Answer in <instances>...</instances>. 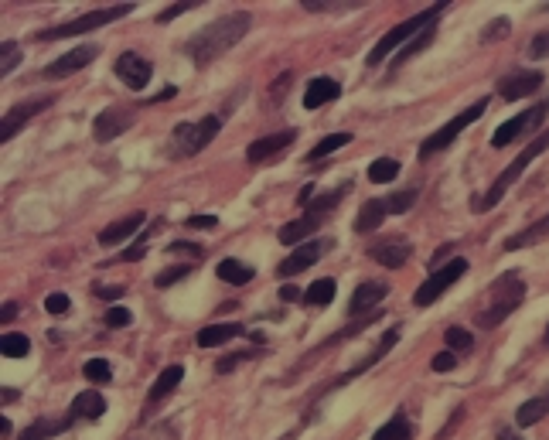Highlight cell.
Here are the masks:
<instances>
[{
    "label": "cell",
    "instance_id": "1",
    "mask_svg": "<svg viewBox=\"0 0 549 440\" xmlns=\"http://www.w3.org/2000/svg\"><path fill=\"white\" fill-rule=\"evenodd\" d=\"M249 28H253V14H249V11L222 14V18H215L212 24H205L198 35H191L185 41V55L198 65V69H205V65L215 62V58L226 55L229 48H236L239 41L249 35Z\"/></svg>",
    "mask_w": 549,
    "mask_h": 440
},
{
    "label": "cell",
    "instance_id": "2",
    "mask_svg": "<svg viewBox=\"0 0 549 440\" xmlns=\"http://www.w3.org/2000/svg\"><path fill=\"white\" fill-rule=\"evenodd\" d=\"M529 287L526 280H522L519 270H505L502 277L495 280L492 287L485 290V297H481L478 304V325L481 328H498L505 318H512L515 311L526 301Z\"/></svg>",
    "mask_w": 549,
    "mask_h": 440
},
{
    "label": "cell",
    "instance_id": "3",
    "mask_svg": "<svg viewBox=\"0 0 549 440\" xmlns=\"http://www.w3.org/2000/svg\"><path fill=\"white\" fill-rule=\"evenodd\" d=\"M447 7H451V4H430L427 11L413 14V18H406L403 24H396L393 31H386V35L376 41V48L369 52V58H365V65H372V69H376V65H382L389 55L396 52L399 45H406V41H410L413 35H423V31H427L430 24H437V18L447 11Z\"/></svg>",
    "mask_w": 549,
    "mask_h": 440
},
{
    "label": "cell",
    "instance_id": "4",
    "mask_svg": "<svg viewBox=\"0 0 549 440\" xmlns=\"http://www.w3.org/2000/svg\"><path fill=\"white\" fill-rule=\"evenodd\" d=\"M222 116H198V120H181L171 130V157H195L219 137Z\"/></svg>",
    "mask_w": 549,
    "mask_h": 440
},
{
    "label": "cell",
    "instance_id": "5",
    "mask_svg": "<svg viewBox=\"0 0 549 440\" xmlns=\"http://www.w3.org/2000/svg\"><path fill=\"white\" fill-rule=\"evenodd\" d=\"M546 147H549V130H546L543 137H536V140H532V144H526V151H522V154L515 157V161L509 164V168H505L502 174H498V178L492 181V188H488V192L481 195V202L474 205V209H478V212H492L495 205L502 202L505 195H509V188L515 185V181H519L522 174H526L529 164L536 161L539 154H546Z\"/></svg>",
    "mask_w": 549,
    "mask_h": 440
},
{
    "label": "cell",
    "instance_id": "6",
    "mask_svg": "<svg viewBox=\"0 0 549 440\" xmlns=\"http://www.w3.org/2000/svg\"><path fill=\"white\" fill-rule=\"evenodd\" d=\"M133 7H137V4H116V7H103V11H89V14H82V18H76V21H65V24H55V28L38 31L35 38H38V41H58V38L93 35V31H96V28H103V24L127 18Z\"/></svg>",
    "mask_w": 549,
    "mask_h": 440
},
{
    "label": "cell",
    "instance_id": "7",
    "mask_svg": "<svg viewBox=\"0 0 549 440\" xmlns=\"http://www.w3.org/2000/svg\"><path fill=\"white\" fill-rule=\"evenodd\" d=\"M485 110H488V99H474V103L468 106V110H461V113L454 116V120H447L444 127L437 130V134H430L427 140H423V147H420V161H427V157H434L437 151H447V147H451L454 140L471 127V123H478L481 116H485Z\"/></svg>",
    "mask_w": 549,
    "mask_h": 440
},
{
    "label": "cell",
    "instance_id": "8",
    "mask_svg": "<svg viewBox=\"0 0 549 440\" xmlns=\"http://www.w3.org/2000/svg\"><path fill=\"white\" fill-rule=\"evenodd\" d=\"M464 273H468V260H464V256H454V260H447L444 270H434L417 287V294H413V304H417V307H430L434 301H440V297H444L447 290H451L457 280L464 277Z\"/></svg>",
    "mask_w": 549,
    "mask_h": 440
},
{
    "label": "cell",
    "instance_id": "9",
    "mask_svg": "<svg viewBox=\"0 0 549 440\" xmlns=\"http://www.w3.org/2000/svg\"><path fill=\"white\" fill-rule=\"evenodd\" d=\"M546 113H549V99H543V103H536L532 110H526V113H519V116H512V120H505L502 127L495 130L492 134V147L495 151H502V147H509V144H515L522 134H529L532 127H539V123L546 120Z\"/></svg>",
    "mask_w": 549,
    "mask_h": 440
},
{
    "label": "cell",
    "instance_id": "10",
    "mask_svg": "<svg viewBox=\"0 0 549 440\" xmlns=\"http://www.w3.org/2000/svg\"><path fill=\"white\" fill-rule=\"evenodd\" d=\"M52 103H55V96H38V99H24V103L11 106V110L4 113V120H0V144H7V140L18 137L21 130L28 127L38 113H45Z\"/></svg>",
    "mask_w": 549,
    "mask_h": 440
},
{
    "label": "cell",
    "instance_id": "11",
    "mask_svg": "<svg viewBox=\"0 0 549 440\" xmlns=\"http://www.w3.org/2000/svg\"><path fill=\"white\" fill-rule=\"evenodd\" d=\"M328 249H335V239L324 236V239H311V243H301L290 256H284V263L277 267V277H297V273H304L307 267H314V263L321 260Z\"/></svg>",
    "mask_w": 549,
    "mask_h": 440
},
{
    "label": "cell",
    "instance_id": "12",
    "mask_svg": "<svg viewBox=\"0 0 549 440\" xmlns=\"http://www.w3.org/2000/svg\"><path fill=\"white\" fill-rule=\"evenodd\" d=\"M113 76L123 82L127 89H147V82H151L154 76V65L147 62L144 55H137V52H123L120 58H116V65H113Z\"/></svg>",
    "mask_w": 549,
    "mask_h": 440
},
{
    "label": "cell",
    "instance_id": "13",
    "mask_svg": "<svg viewBox=\"0 0 549 440\" xmlns=\"http://www.w3.org/2000/svg\"><path fill=\"white\" fill-rule=\"evenodd\" d=\"M99 58V45H79V48H72V52H65L62 58H55L52 65H45V79H69V76H76L79 69H86V65H93Z\"/></svg>",
    "mask_w": 549,
    "mask_h": 440
},
{
    "label": "cell",
    "instance_id": "14",
    "mask_svg": "<svg viewBox=\"0 0 549 440\" xmlns=\"http://www.w3.org/2000/svg\"><path fill=\"white\" fill-rule=\"evenodd\" d=\"M546 82V76L539 69H519L512 72V76H505L498 82V96L505 99V103H515V99H526L532 93H539V86Z\"/></svg>",
    "mask_w": 549,
    "mask_h": 440
},
{
    "label": "cell",
    "instance_id": "15",
    "mask_svg": "<svg viewBox=\"0 0 549 440\" xmlns=\"http://www.w3.org/2000/svg\"><path fill=\"white\" fill-rule=\"evenodd\" d=\"M130 127H133V110H127V106H106V110L93 120V137L99 144H106V140H116L120 134H127Z\"/></svg>",
    "mask_w": 549,
    "mask_h": 440
},
{
    "label": "cell",
    "instance_id": "16",
    "mask_svg": "<svg viewBox=\"0 0 549 440\" xmlns=\"http://www.w3.org/2000/svg\"><path fill=\"white\" fill-rule=\"evenodd\" d=\"M294 140H297V130H284V134H270V137L253 140V144L246 147V161H249V164H266V161H273V157L287 154Z\"/></svg>",
    "mask_w": 549,
    "mask_h": 440
},
{
    "label": "cell",
    "instance_id": "17",
    "mask_svg": "<svg viewBox=\"0 0 549 440\" xmlns=\"http://www.w3.org/2000/svg\"><path fill=\"white\" fill-rule=\"evenodd\" d=\"M410 243H406V239H376V243L369 246V256L376 263H382V267H389V270H399L403 267L406 260H410Z\"/></svg>",
    "mask_w": 549,
    "mask_h": 440
},
{
    "label": "cell",
    "instance_id": "18",
    "mask_svg": "<svg viewBox=\"0 0 549 440\" xmlns=\"http://www.w3.org/2000/svg\"><path fill=\"white\" fill-rule=\"evenodd\" d=\"M147 222V215L144 212H130L127 219H116V222H110V226H106L103 232H99V246H120V243H127V239L133 236V232H137L140 226H144Z\"/></svg>",
    "mask_w": 549,
    "mask_h": 440
},
{
    "label": "cell",
    "instance_id": "19",
    "mask_svg": "<svg viewBox=\"0 0 549 440\" xmlns=\"http://www.w3.org/2000/svg\"><path fill=\"white\" fill-rule=\"evenodd\" d=\"M386 294H389V284H386V280H365V284L355 287L352 301H348V314L372 311V307H376Z\"/></svg>",
    "mask_w": 549,
    "mask_h": 440
},
{
    "label": "cell",
    "instance_id": "20",
    "mask_svg": "<svg viewBox=\"0 0 549 440\" xmlns=\"http://www.w3.org/2000/svg\"><path fill=\"white\" fill-rule=\"evenodd\" d=\"M321 215H311V212H304L301 219H294V222H287L284 229H280V243L284 246H301L307 243V239L314 236V232L321 229Z\"/></svg>",
    "mask_w": 549,
    "mask_h": 440
},
{
    "label": "cell",
    "instance_id": "21",
    "mask_svg": "<svg viewBox=\"0 0 549 440\" xmlns=\"http://www.w3.org/2000/svg\"><path fill=\"white\" fill-rule=\"evenodd\" d=\"M72 413L69 417H38L31 427H24L21 434H18V440H52V437H58V434H65V430L72 427Z\"/></svg>",
    "mask_w": 549,
    "mask_h": 440
},
{
    "label": "cell",
    "instance_id": "22",
    "mask_svg": "<svg viewBox=\"0 0 549 440\" xmlns=\"http://www.w3.org/2000/svg\"><path fill=\"white\" fill-rule=\"evenodd\" d=\"M338 96H341L338 82L328 79V76H318V79L307 82V89H304V110H318V106H324V103H335Z\"/></svg>",
    "mask_w": 549,
    "mask_h": 440
},
{
    "label": "cell",
    "instance_id": "23",
    "mask_svg": "<svg viewBox=\"0 0 549 440\" xmlns=\"http://www.w3.org/2000/svg\"><path fill=\"white\" fill-rule=\"evenodd\" d=\"M72 417L76 420H99L106 413V400H103V393H96V389H86V393H79L76 400H72Z\"/></svg>",
    "mask_w": 549,
    "mask_h": 440
},
{
    "label": "cell",
    "instance_id": "24",
    "mask_svg": "<svg viewBox=\"0 0 549 440\" xmlns=\"http://www.w3.org/2000/svg\"><path fill=\"white\" fill-rule=\"evenodd\" d=\"M386 215H389L386 198H369L359 209V215H355V232H376L386 222Z\"/></svg>",
    "mask_w": 549,
    "mask_h": 440
},
{
    "label": "cell",
    "instance_id": "25",
    "mask_svg": "<svg viewBox=\"0 0 549 440\" xmlns=\"http://www.w3.org/2000/svg\"><path fill=\"white\" fill-rule=\"evenodd\" d=\"M543 239H549V215H543L539 222H532V226H526L522 232H515V236L505 239V249H509V253H515V249L536 246V243H543Z\"/></svg>",
    "mask_w": 549,
    "mask_h": 440
},
{
    "label": "cell",
    "instance_id": "26",
    "mask_svg": "<svg viewBox=\"0 0 549 440\" xmlns=\"http://www.w3.org/2000/svg\"><path fill=\"white\" fill-rule=\"evenodd\" d=\"M543 417H549V389L539 396H532L515 410V427H532V423H539Z\"/></svg>",
    "mask_w": 549,
    "mask_h": 440
},
{
    "label": "cell",
    "instance_id": "27",
    "mask_svg": "<svg viewBox=\"0 0 549 440\" xmlns=\"http://www.w3.org/2000/svg\"><path fill=\"white\" fill-rule=\"evenodd\" d=\"M239 335H243V325H209V328L198 331L195 342H198V348H219Z\"/></svg>",
    "mask_w": 549,
    "mask_h": 440
},
{
    "label": "cell",
    "instance_id": "28",
    "mask_svg": "<svg viewBox=\"0 0 549 440\" xmlns=\"http://www.w3.org/2000/svg\"><path fill=\"white\" fill-rule=\"evenodd\" d=\"M181 379H185V369H181V365H168V369H164L161 376L154 379V386H151V393H147V400L161 403L164 396H171L174 389L181 386Z\"/></svg>",
    "mask_w": 549,
    "mask_h": 440
},
{
    "label": "cell",
    "instance_id": "29",
    "mask_svg": "<svg viewBox=\"0 0 549 440\" xmlns=\"http://www.w3.org/2000/svg\"><path fill=\"white\" fill-rule=\"evenodd\" d=\"M215 273H219V280H226V284H232V287H243V284H249V280H256V270L249 267V263H243V260H222L219 267H215Z\"/></svg>",
    "mask_w": 549,
    "mask_h": 440
},
{
    "label": "cell",
    "instance_id": "30",
    "mask_svg": "<svg viewBox=\"0 0 549 440\" xmlns=\"http://www.w3.org/2000/svg\"><path fill=\"white\" fill-rule=\"evenodd\" d=\"M372 440H413V423H410V417H403V413L389 417V423H382L376 434H372Z\"/></svg>",
    "mask_w": 549,
    "mask_h": 440
},
{
    "label": "cell",
    "instance_id": "31",
    "mask_svg": "<svg viewBox=\"0 0 549 440\" xmlns=\"http://www.w3.org/2000/svg\"><path fill=\"white\" fill-rule=\"evenodd\" d=\"M335 294H338V284H335V280H331V277L314 280V284L304 290V304H311V307H324V304L335 301Z\"/></svg>",
    "mask_w": 549,
    "mask_h": 440
},
{
    "label": "cell",
    "instance_id": "32",
    "mask_svg": "<svg viewBox=\"0 0 549 440\" xmlns=\"http://www.w3.org/2000/svg\"><path fill=\"white\" fill-rule=\"evenodd\" d=\"M399 174V161H393V157H376V161L369 164V181L372 185H389Z\"/></svg>",
    "mask_w": 549,
    "mask_h": 440
},
{
    "label": "cell",
    "instance_id": "33",
    "mask_svg": "<svg viewBox=\"0 0 549 440\" xmlns=\"http://www.w3.org/2000/svg\"><path fill=\"white\" fill-rule=\"evenodd\" d=\"M82 376L96 386H106L113 379V365H110V359H89L86 365H82Z\"/></svg>",
    "mask_w": 549,
    "mask_h": 440
},
{
    "label": "cell",
    "instance_id": "34",
    "mask_svg": "<svg viewBox=\"0 0 549 440\" xmlns=\"http://www.w3.org/2000/svg\"><path fill=\"white\" fill-rule=\"evenodd\" d=\"M345 144H352V134H328L318 147H314L311 154H307V161H321V157H328V154L341 151Z\"/></svg>",
    "mask_w": 549,
    "mask_h": 440
},
{
    "label": "cell",
    "instance_id": "35",
    "mask_svg": "<svg viewBox=\"0 0 549 440\" xmlns=\"http://www.w3.org/2000/svg\"><path fill=\"white\" fill-rule=\"evenodd\" d=\"M0 352H4V359H24V355L31 352V342H28V335H4L0 338Z\"/></svg>",
    "mask_w": 549,
    "mask_h": 440
},
{
    "label": "cell",
    "instance_id": "36",
    "mask_svg": "<svg viewBox=\"0 0 549 440\" xmlns=\"http://www.w3.org/2000/svg\"><path fill=\"white\" fill-rule=\"evenodd\" d=\"M304 11L321 14V11H359V0H304Z\"/></svg>",
    "mask_w": 549,
    "mask_h": 440
},
{
    "label": "cell",
    "instance_id": "37",
    "mask_svg": "<svg viewBox=\"0 0 549 440\" xmlns=\"http://www.w3.org/2000/svg\"><path fill=\"white\" fill-rule=\"evenodd\" d=\"M18 65H21V45L18 41H4V45H0V76L7 79Z\"/></svg>",
    "mask_w": 549,
    "mask_h": 440
},
{
    "label": "cell",
    "instance_id": "38",
    "mask_svg": "<svg viewBox=\"0 0 549 440\" xmlns=\"http://www.w3.org/2000/svg\"><path fill=\"white\" fill-rule=\"evenodd\" d=\"M434 35H437V24H430V28H427V31H423V35H420V38H413V41H410V45H406V48H403V52H399V55H396V62H393V65H406V62H410V58H413V55H417V52H423V48H427V45H430V41H434Z\"/></svg>",
    "mask_w": 549,
    "mask_h": 440
},
{
    "label": "cell",
    "instance_id": "39",
    "mask_svg": "<svg viewBox=\"0 0 549 440\" xmlns=\"http://www.w3.org/2000/svg\"><path fill=\"white\" fill-rule=\"evenodd\" d=\"M417 198H420L417 188H406V192H396V195L386 198V209H389V215H403L417 205Z\"/></svg>",
    "mask_w": 549,
    "mask_h": 440
},
{
    "label": "cell",
    "instance_id": "40",
    "mask_svg": "<svg viewBox=\"0 0 549 440\" xmlns=\"http://www.w3.org/2000/svg\"><path fill=\"white\" fill-rule=\"evenodd\" d=\"M157 229H161V222H154V226H147L144 239H137V243H133V246L127 249V253L116 256V260H120V263H137V260H144V253H147V239H151Z\"/></svg>",
    "mask_w": 549,
    "mask_h": 440
},
{
    "label": "cell",
    "instance_id": "41",
    "mask_svg": "<svg viewBox=\"0 0 549 440\" xmlns=\"http://www.w3.org/2000/svg\"><path fill=\"white\" fill-rule=\"evenodd\" d=\"M188 273H191V267H188V263H181V267H168V270H161V273H157V277H154V284L164 290V287L178 284L181 277H188Z\"/></svg>",
    "mask_w": 549,
    "mask_h": 440
},
{
    "label": "cell",
    "instance_id": "42",
    "mask_svg": "<svg viewBox=\"0 0 549 440\" xmlns=\"http://www.w3.org/2000/svg\"><path fill=\"white\" fill-rule=\"evenodd\" d=\"M447 345H451L454 352H468V348L474 345V335L464 328H447Z\"/></svg>",
    "mask_w": 549,
    "mask_h": 440
},
{
    "label": "cell",
    "instance_id": "43",
    "mask_svg": "<svg viewBox=\"0 0 549 440\" xmlns=\"http://www.w3.org/2000/svg\"><path fill=\"white\" fill-rule=\"evenodd\" d=\"M509 31H512L509 18H495L485 31H481V38H485V41H502V38H509Z\"/></svg>",
    "mask_w": 549,
    "mask_h": 440
},
{
    "label": "cell",
    "instance_id": "44",
    "mask_svg": "<svg viewBox=\"0 0 549 440\" xmlns=\"http://www.w3.org/2000/svg\"><path fill=\"white\" fill-rule=\"evenodd\" d=\"M133 321V314L127 311V307H110V311H106V328H127Z\"/></svg>",
    "mask_w": 549,
    "mask_h": 440
},
{
    "label": "cell",
    "instance_id": "45",
    "mask_svg": "<svg viewBox=\"0 0 549 440\" xmlns=\"http://www.w3.org/2000/svg\"><path fill=\"white\" fill-rule=\"evenodd\" d=\"M191 7H198L195 0H181V4H171L168 11L157 14V24H168V21H174V18H181V14H188Z\"/></svg>",
    "mask_w": 549,
    "mask_h": 440
},
{
    "label": "cell",
    "instance_id": "46",
    "mask_svg": "<svg viewBox=\"0 0 549 440\" xmlns=\"http://www.w3.org/2000/svg\"><path fill=\"white\" fill-rule=\"evenodd\" d=\"M69 307H72L69 294H48L45 297V311L48 314H69Z\"/></svg>",
    "mask_w": 549,
    "mask_h": 440
},
{
    "label": "cell",
    "instance_id": "47",
    "mask_svg": "<svg viewBox=\"0 0 549 440\" xmlns=\"http://www.w3.org/2000/svg\"><path fill=\"white\" fill-rule=\"evenodd\" d=\"M430 369L434 372H454L457 369V355L454 352H437L434 359H430Z\"/></svg>",
    "mask_w": 549,
    "mask_h": 440
},
{
    "label": "cell",
    "instance_id": "48",
    "mask_svg": "<svg viewBox=\"0 0 549 440\" xmlns=\"http://www.w3.org/2000/svg\"><path fill=\"white\" fill-rule=\"evenodd\" d=\"M529 55H532V58H546V55H549V31H539V35L532 38Z\"/></svg>",
    "mask_w": 549,
    "mask_h": 440
},
{
    "label": "cell",
    "instance_id": "49",
    "mask_svg": "<svg viewBox=\"0 0 549 440\" xmlns=\"http://www.w3.org/2000/svg\"><path fill=\"white\" fill-rule=\"evenodd\" d=\"M168 253H185V256H191V260H202L205 249H202V246H195V243H171Z\"/></svg>",
    "mask_w": 549,
    "mask_h": 440
},
{
    "label": "cell",
    "instance_id": "50",
    "mask_svg": "<svg viewBox=\"0 0 549 440\" xmlns=\"http://www.w3.org/2000/svg\"><path fill=\"white\" fill-rule=\"evenodd\" d=\"M185 226L188 229H215V226H219V219H215V215H191Z\"/></svg>",
    "mask_w": 549,
    "mask_h": 440
},
{
    "label": "cell",
    "instance_id": "51",
    "mask_svg": "<svg viewBox=\"0 0 549 440\" xmlns=\"http://www.w3.org/2000/svg\"><path fill=\"white\" fill-rule=\"evenodd\" d=\"M96 297H103V301H120V297H123V287L120 284H116V287H96Z\"/></svg>",
    "mask_w": 549,
    "mask_h": 440
},
{
    "label": "cell",
    "instance_id": "52",
    "mask_svg": "<svg viewBox=\"0 0 549 440\" xmlns=\"http://www.w3.org/2000/svg\"><path fill=\"white\" fill-rule=\"evenodd\" d=\"M14 318H18V304H14V301L0 304V321H4V328H7V321H14Z\"/></svg>",
    "mask_w": 549,
    "mask_h": 440
},
{
    "label": "cell",
    "instance_id": "53",
    "mask_svg": "<svg viewBox=\"0 0 549 440\" xmlns=\"http://www.w3.org/2000/svg\"><path fill=\"white\" fill-rule=\"evenodd\" d=\"M280 297H284V301H304V294L294 284H287L284 290H280Z\"/></svg>",
    "mask_w": 549,
    "mask_h": 440
},
{
    "label": "cell",
    "instance_id": "54",
    "mask_svg": "<svg viewBox=\"0 0 549 440\" xmlns=\"http://www.w3.org/2000/svg\"><path fill=\"white\" fill-rule=\"evenodd\" d=\"M174 96H178V86H168L161 96H154V103H164V99H174Z\"/></svg>",
    "mask_w": 549,
    "mask_h": 440
},
{
    "label": "cell",
    "instance_id": "55",
    "mask_svg": "<svg viewBox=\"0 0 549 440\" xmlns=\"http://www.w3.org/2000/svg\"><path fill=\"white\" fill-rule=\"evenodd\" d=\"M495 440H522L519 434H515V430H509V427H505V430H498V437Z\"/></svg>",
    "mask_w": 549,
    "mask_h": 440
},
{
    "label": "cell",
    "instance_id": "56",
    "mask_svg": "<svg viewBox=\"0 0 549 440\" xmlns=\"http://www.w3.org/2000/svg\"><path fill=\"white\" fill-rule=\"evenodd\" d=\"M11 430H14V427H11V420H7V417H4V420H0V434H4V440H7V437H11Z\"/></svg>",
    "mask_w": 549,
    "mask_h": 440
},
{
    "label": "cell",
    "instance_id": "57",
    "mask_svg": "<svg viewBox=\"0 0 549 440\" xmlns=\"http://www.w3.org/2000/svg\"><path fill=\"white\" fill-rule=\"evenodd\" d=\"M14 400H18V393H14V389H7V386H4V403H14Z\"/></svg>",
    "mask_w": 549,
    "mask_h": 440
},
{
    "label": "cell",
    "instance_id": "58",
    "mask_svg": "<svg viewBox=\"0 0 549 440\" xmlns=\"http://www.w3.org/2000/svg\"><path fill=\"white\" fill-rule=\"evenodd\" d=\"M543 345L549 348V325H546V335H543Z\"/></svg>",
    "mask_w": 549,
    "mask_h": 440
},
{
    "label": "cell",
    "instance_id": "59",
    "mask_svg": "<svg viewBox=\"0 0 549 440\" xmlns=\"http://www.w3.org/2000/svg\"><path fill=\"white\" fill-rule=\"evenodd\" d=\"M543 11H549V4H543Z\"/></svg>",
    "mask_w": 549,
    "mask_h": 440
}]
</instances>
